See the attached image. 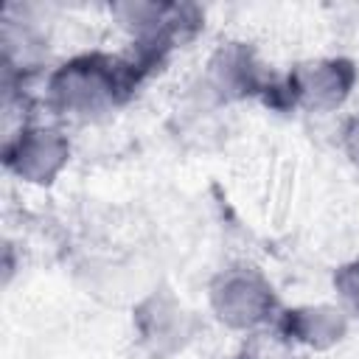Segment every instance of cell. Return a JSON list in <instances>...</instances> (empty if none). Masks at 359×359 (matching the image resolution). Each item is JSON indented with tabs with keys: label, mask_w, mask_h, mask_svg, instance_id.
<instances>
[{
	"label": "cell",
	"mask_w": 359,
	"mask_h": 359,
	"mask_svg": "<svg viewBox=\"0 0 359 359\" xmlns=\"http://www.w3.org/2000/svg\"><path fill=\"white\" fill-rule=\"evenodd\" d=\"M345 294L353 300V306L359 309V266H353V269H348L345 272Z\"/></svg>",
	"instance_id": "obj_3"
},
{
	"label": "cell",
	"mask_w": 359,
	"mask_h": 359,
	"mask_svg": "<svg viewBox=\"0 0 359 359\" xmlns=\"http://www.w3.org/2000/svg\"><path fill=\"white\" fill-rule=\"evenodd\" d=\"M62 157H65V143L53 137V132H28V137L17 140V151H14L17 171L31 180L50 177L53 168L62 163Z\"/></svg>",
	"instance_id": "obj_1"
},
{
	"label": "cell",
	"mask_w": 359,
	"mask_h": 359,
	"mask_svg": "<svg viewBox=\"0 0 359 359\" xmlns=\"http://www.w3.org/2000/svg\"><path fill=\"white\" fill-rule=\"evenodd\" d=\"M356 140H359V129H356Z\"/></svg>",
	"instance_id": "obj_4"
},
{
	"label": "cell",
	"mask_w": 359,
	"mask_h": 359,
	"mask_svg": "<svg viewBox=\"0 0 359 359\" xmlns=\"http://www.w3.org/2000/svg\"><path fill=\"white\" fill-rule=\"evenodd\" d=\"M264 303H266L264 289H255L250 280H233V283H227V292H222V311L236 323L258 320Z\"/></svg>",
	"instance_id": "obj_2"
}]
</instances>
